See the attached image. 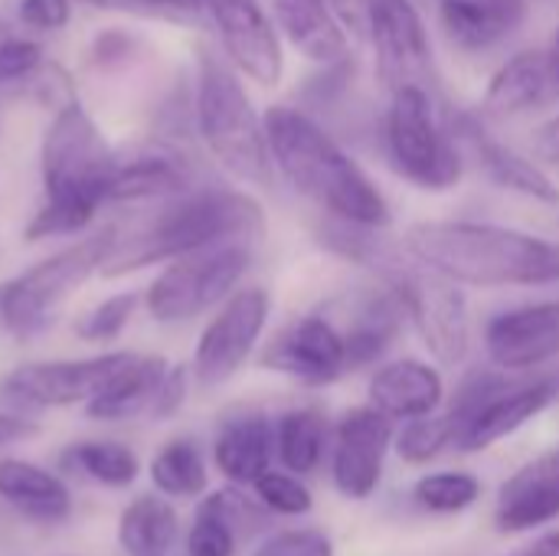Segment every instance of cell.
Instances as JSON below:
<instances>
[{
  "label": "cell",
  "mask_w": 559,
  "mask_h": 556,
  "mask_svg": "<svg viewBox=\"0 0 559 556\" xmlns=\"http://www.w3.org/2000/svg\"><path fill=\"white\" fill-rule=\"evenodd\" d=\"M272 164L311 203L347 226L380 229L390 223V203L360 164L305 111L275 105L265 111Z\"/></svg>",
  "instance_id": "1"
},
{
  "label": "cell",
  "mask_w": 559,
  "mask_h": 556,
  "mask_svg": "<svg viewBox=\"0 0 559 556\" xmlns=\"http://www.w3.org/2000/svg\"><path fill=\"white\" fill-rule=\"evenodd\" d=\"M403 246L423 265L449 275L459 285H557L559 242L495 223H416Z\"/></svg>",
  "instance_id": "2"
},
{
  "label": "cell",
  "mask_w": 559,
  "mask_h": 556,
  "mask_svg": "<svg viewBox=\"0 0 559 556\" xmlns=\"http://www.w3.org/2000/svg\"><path fill=\"white\" fill-rule=\"evenodd\" d=\"M118 161L111 157L92 115L69 102L56 111L43 138V187L46 203L26 226V239L69 236L85 229L98 206L111 197Z\"/></svg>",
  "instance_id": "3"
},
{
  "label": "cell",
  "mask_w": 559,
  "mask_h": 556,
  "mask_svg": "<svg viewBox=\"0 0 559 556\" xmlns=\"http://www.w3.org/2000/svg\"><path fill=\"white\" fill-rule=\"evenodd\" d=\"M255 233H262V210L252 197L236 190H200L170 203L131 236L115 233L98 272L105 279H118L144 265L170 262L226 239H249Z\"/></svg>",
  "instance_id": "4"
},
{
  "label": "cell",
  "mask_w": 559,
  "mask_h": 556,
  "mask_svg": "<svg viewBox=\"0 0 559 556\" xmlns=\"http://www.w3.org/2000/svg\"><path fill=\"white\" fill-rule=\"evenodd\" d=\"M197 125L210 154L239 180L269 187L272 151L265 138V118L255 115L239 75L229 62L203 56L197 85Z\"/></svg>",
  "instance_id": "5"
},
{
  "label": "cell",
  "mask_w": 559,
  "mask_h": 556,
  "mask_svg": "<svg viewBox=\"0 0 559 556\" xmlns=\"http://www.w3.org/2000/svg\"><path fill=\"white\" fill-rule=\"evenodd\" d=\"M115 239V229H105L98 236H88L75 246H66L62 252L43 259L29 272L16 275L13 282L3 285V305H0V321L16 334V338H33L46 331L66 298L92 275L98 272L108 246Z\"/></svg>",
  "instance_id": "6"
},
{
  "label": "cell",
  "mask_w": 559,
  "mask_h": 556,
  "mask_svg": "<svg viewBox=\"0 0 559 556\" xmlns=\"http://www.w3.org/2000/svg\"><path fill=\"white\" fill-rule=\"evenodd\" d=\"M252 252L242 239H226L187 256L170 259V265L147 288V311L160 324L190 321L206 308L229 298L239 279L249 272Z\"/></svg>",
  "instance_id": "7"
},
{
  "label": "cell",
  "mask_w": 559,
  "mask_h": 556,
  "mask_svg": "<svg viewBox=\"0 0 559 556\" xmlns=\"http://www.w3.org/2000/svg\"><path fill=\"white\" fill-rule=\"evenodd\" d=\"M386 151L393 167L423 190H449L462 177V157L442 131L426 85L393 92L386 111Z\"/></svg>",
  "instance_id": "8"
},
{
  "label": "cell",
  "mask_w": 559,
  "mask_h": 556,
  "mask_svg": "<svg viewBox=\"0 0 559 556\" xmlns=\"http://www.w3.org/2000/svg\"><path fill=\"white\" fill-rule=\"evenodd\" d=\"M393 295L400 298L403 311L413 318L416 331L423 334L426 347L449 367L462 364L472 344L468 328V301L449 275L423 265H403L393 256H386Z\"/></svg>",
  "instance_id": "9"
},
{
  "label": "cell",
  "mask_w": 559,
  "mask_h": 556,
  "mask_svg": "<svg viewBox=\"0 0 559 556\" xmlns=\"http://www.w3.org/2000/svg\"><path fill=\"white\" fill-rule=\"evenodd\" d=\"M131 354H98L88 360H49V364H23L0 380V397L23 410H52L88 403L102 393V387L128 364Z\"/></svg>",
  "instance_id": "10"
},
{
  "label": "cell",
  "mask_w": 559,
  "mask_h": 556,
  "mask_svg": "<svg viewBox=\"0 0 559 556\" xmlns=\"http://www.w3.org/2000/svg\"><path fill=\"white\" fill-rule=\"evenodd\" d=\"M269 321V295L262 288H242L226 298L219 315L203 328L193 354V377L203 387H219L239 374L259 344Z\"/></svg>",
  "instance_id": "11"
},
{
  "label": "cell",
  "mask_w": 559,
  "mask_h": 556,
  "mask_svg": "<svg viewBox=\"0 0 559 556\" xmlns=\"http://www.w3.org/2000/svg\"><path fill=\"white\" fill-rule=\"evenodd\" d=\"M367 29L377 49L380 79L390 92L423 85L429 79V33L409 0H367Z\"/></svg>",
  "instance_id": "12"
},
{
  "label": "cell",
  "mask_w": 559,
  "mask_h": 556,
  "mask_svg": "<svg viewBox=\"0 0 559 556\" xmlns=\"http://www.w3.org/2000/svg\"><path fill=\"white\" fill-rule=\"evenodd\" d=\"M203 7L219 29L229 62L259 85H278L285 56L262 0H203Z\"/></svg>",
  "instance_id": "13"
},
{
  "label": "cell",
  "mask_w": 559,
  "mask_h": 556,
  "mask_svg": "<svg viewBox=\"0 0 559 556\" xmlns=\"http://www.w3.org/2000/svg\"><path fill=\"white\" fill-rule=\"evenodd\" d=\"M262 367L308 387H328L344 370H350L344 331L318 315L301 318L275 334L262 354Z\"/></svg>",
  "instance_id": "14"
},
{
  "label": "cell",
  "mask_w": 559,
  "mask_h": 556,
  "mask_svg": "<svg viewBox=\"0 0 559 556\" xmlns=\"http://www.w3.org/2000/svg\"><path fill=\"white\" fill-rule=\"evenodd\" d=\"M393 442L390 416H383L377 406L350 410L334 436V485L344 498L364 501L377 492L383 478V459Z\"/></svg>",
  "instance_id": "15"
},
{
  "label": "cell",
  "mask_w": 559,
  "mask_h": 556,
  "mask_svg": "<svg viewBox=\"0 0 559 556\" xmlns=\"http://www.w3.org/2000/svg\"><path fill=\"white\" fill-rule=\"evenodd\" d=\"M485 347L501 370H531L559 357V301L498 315L485 331Z\"/></svg>",
  "instance_id": "16"
},
{
  "label": "cell",
  "mask_w": 559,
  "mask_h": 556,
  "mask_svg": "<svg viewBox=\"0 0 559 556\" xmlns=\"http://www.w3.org/2000/svg\"><path fill=\"white\" fill-rule=\"evenodd\" d=\"M559 518V449L527 462L498 495L495 521L508 534L534 531Z\"/></svg>",
  "instance_id": "17"
},
{
  "label": "cell",
  "mask_w": 559,
  "mask_h": 556,
  "mask_svg": "<svg viewBox=\"0 0 559 556\" xmlns=\"http://www.w3.org/2000/svg\"><path fill=\"white\" fill-rule=\"evenodd\" d=\"M554 400H557L554 380H534V383H518V387L508 383L468 419V426L459 439V449L481 452V449L514 436L521 426H527L534 416H540Z\"/></svg>",
  "instance_id": "18"
},
{
  "label": "cell",
  "mask_w": 559,
  "mask_h": 556,
  "mask_svg": "<svg viewBox=\"0 0 559 556\" xmlns=\"http://www.w3.org/2000/svg\"><path fill=\"white\" fill-rule=\"evenodd\" d=\"M265 524V511L255 508L239 488L213 492L200 501L190 534L187 554L190 556H233L239 541L255 534Z\"/></svg>",
  "instance_id": "19"
},
{
  "label": "cell",
  "mask_w": 559,
  "mask_h": 556,
  "mask_svg": "<svg viewBox=\"0 0 559 556\" xmlns=\"http://www.w3.org/2000/svg\"><path fill=\"white\" fill-rule=\"evenodd\" d=\"M527 16L524 0H439L445 36L465 52H485L508 39Z\"/></svg>",
  "instance_id": "20"
},
{
  "label": "cell",
  "mask_w": 559,
  "mask_h": 556,
  "mask_svg": "<svg viewBox=\"0 0 559 556\" xmlns=\"http://www.w3.org/2000/svg\"><path fill=\"white\" fill-rule=\"evenodd\" d=\"M167 370L170 364L157 354H131L128 364L102 387V393L85 403L88 419L121 423V419L151 413Z\"/></svg>",
  "instance_id": "21"
},
{
  "label": "cell",
  "mask_w": 559,
  "mask_h": 556,
  "mask_svg": "<svg viewBox=\"0 0 559 556\" xmlns=\"http://www.w3.org/2000/svg\"><path fill=\"white\" fill-rule=\"evenodd\" d=\"M275 26L285 39L314 62H337L347 56V33L331 0H272Z\"/></svg>",
  "instance_id": "22"
},
{
  "label": "cell",
  "mask_w": 559,
  "mask_h": 556,
  "mask_svg": "<svg viewBox=\"0 0 559 556\" xmlns=\"http://www.w3.org/2000/svg\"><path fill=\"white\" fill-rule=\"evenodd\" d=\"M370 403L390 419H419L442 403V377L423 360H396L377 370Z\"/></svg>",
  "instance_id": "23"
},
{
  "label": "cell",
  "mask_w": 559,
  "mask_h": 556,
  "mask_svg": "<svg viewBox=\"0 0 559 556\" xmlns=\"http://www.w3.org/2000/svg\"><path fill=\"white\" fill-rule=\"evenodd\" d=\"M547 102H554V92H550L544 49L518 52L491 75L488 92L481 98V115H488L495 121H508V118L534 111Z\"/></svg>",
  "instance_id": "24"
},
{
  "label": "cell",
  "mask_w": 559,
  "mask_h": 556,
  "mask_svg": "<svg viewBox=\"0 0 559 556\" xmlns=\"http://www.w3.org/2000/svg\"><path fill=\"white\" fill-rule=\"evenodd\" d=\"M272 449H275L272 423L262 413H242L223 423L213 446V459L216 469L233 485H255L272 465Z\"/></svg>",
  "instance_id": "25"
},
{
  "label": "cell",
  "mask_w": 559,
  "mask_h": 556,
  "mask_svg": "<svg viewBox=\"0 0 559 556\" xmlns=\"http://www.w3.org/2000/svg\"><path fill=\"white\" fill-rule=\"evenodd\" d=\"M0 498L36 524H59L72 511L69 488L52 472L23 459H0Z\"/></svg>",
  "instance_id": "26"
},
{
  "label": "cell",
  "mask_w": 559,
  "mask_h": 556,
  "mask_svg": "<svg viewBox=\"0 0 559 556\" xmlns=\"http://www.w3.org/2000/svg\"><path fill=\"white\" fill-rule=\"evenodd\" d=\"M465 138L472 141L475 147V157L478 164L485 167V174L504 187V190H518L524 197H534V200H544V203H559V190L554 187V180L544 174V167L524 154H518L514 147L495 141L488 131H481L475 121H465Z\"/></svg>",
  "instance_id": "27"
},
{
  "label": "cell",
  "mask_w": 559,
  "mask_h": 556,
  "mask_svg": "<svg viewBox=\"0 0 559 556\" xmlns=\"http://www.w3.org/2000/svg\"><path fill=\"white\" fill-rule=\"evenodd\" d=\"M177 541V514L157 495L134 498L118 518V544L128 556H167Z\"/></svg>",
  "instance_id": "28"
},
{
  "label": "cell",
  "mask_w": 559,
  "mask_h": 556,
  "mask_svg": "<svg viewBox=\"0 0 559 556\" xmlns=\"http://www.w3.org/2000/svg\"><path fill=\"white\" fill-rule=\"evenodd\" d=\"M190 170L170 154H147L131 164H118L108 200H151L187 190Z\"/></svg>",
  "instance_id": "29"
},
{
  "label": "cell",
  "mask_w": 559,
  "mask_h": 556,
  "mask_svg": "<svg viewBox=\"0 0 559 556\" xmlns=\"http://www.w3.org/2000/svg\"><path fill=\"white\" fill-rule=\"evenodd\" d=\"M206 482V462L193 439H170L151 462V485L164 498H200Z\"/></svg>",
  "instance_id": "30"
},
{
  "label": "cell",
  "mask_w": 559,
  "mask_h": 556,
  "mask_svg": "<svg viewBox=\"0 0 559 556\" xmlns=\"http://www.w3.org/2000/svg\"><path fill=\"white\" fill-rule=\"evenodd\" d=\"M328 442V423L318 410H292L275 426V449L288 472L308 475L318 469Z\"/></svg>",
  "instance_id": "31"
},
{
  "label": "cell",
  "mask_w": 559,
  "mask_h": 556,
  "mask_svg": "<svg viewBox=\"0 0 559 556\" xmlns=\"http://www.w3.org/2000/svg\"><path fill=\"white\" fill-rule=\"evenodd\" d=\"M66 465L82 472L85 478L105 485V488H128L134 485L138 472H141V462L138 456L121 446V442H79V446H69L66 449Z\"/></svg>",
  "instance_id": "32"
},
{
  "label": "cell",
  "mask_w": 559,
  "mask_h": 556,
  "mask_svg": "<svg viewBox=\"0 0 559 556\" xmlns=\"http://www.w3.org/2000/svg\"><path fill=\"white\" fill-rule=\"evenodd\" d=\"M416 501L432 514H459L481 495V482L468 472H436L416 485Z\"/></svg>",
  "instance_id": "33"
},
{
  "label": "cell",
  "mask_w": 559,
  "mask_h": 556,
  "mask_svg": "<svg viewBox=\"0 0 559 556\" xmlns=\"http://www.w3.org/2000/svg\"><path fill=\"white\" fill-rule=\"evenodd\" d=\"M459 442V433H455V423L445 416H419V419H409V426L403 429V436L396 439V452L413 462V465H423L436 456H442L449 446Z\"/></svg>",
  "instance_id": "34"
},
{
  "label": "cell",
  "mask_w": 559,
  "mask_h": 556,
  "mask_svg": "<svg viewBox=\"0 0 559 556\" xmlns=\"http://www.w3.org/2000/svg\"><path fill=\"white\" fill-rule=\"evenodd\" d=\"M134 305H138V295H134V292L111 295V298H105L102 305H95L85 318H79L75 334H79L82 341H88V344L115 341V338L124 331V324L131 321Z\"/></svg>",
  "instance_id": "35"
},
{
  "label": "cell",
  "mask_w": 559,
  "mask_h": 556,
  "mask_svg": "<svg viewBox=\"0 0 559 556\" xmlns=\"http://www.w3.org/2000/svg\"><path fill=\"white\" fill-rule=\"evenodd\" d=\"M252 488H255L259 501L275 514H308L311 511V492L288 472L269 469Z\"/></svg>",
  "instance_id": "36"
},
{
  "label": "cell",
  "mask_w": 559,
  "mask_h": 556,
  "mask_svg": "<svg viewBox=\"0 0 559 556\" xmlns=\"http://www.w3.org/2000/svg\"><path fill=\"white\" fill-rule=\"evenodd\" d=\"M252 556H334L331 541L321 531H282L262 541Z\"/></svg>",
  "instance_id": "37"
},
{
  "label": "cell",
  "mask_w": 559,
  "mask_h": 556,
  "mask_svg": "<svg viewBox=\"0 0 559 556\" xmlns=\"http://www.w3.org/2000/svg\"><path fill=\"white\" fill-rule=\"evenodd\" d=\"M43 62V49L33 39H0V85L33 75Z\"/></svg>",
  "instance_id": "38"
},
{
  "label": "cell",
  "mask_w": 559,
  "mask_h": 556,
  "mask_svg": "<svg viewBox=\"0 0 559 556\" xmlns=\"http://www.w3.org/2000/svg\"><path fill=\"white\" fill-rule=\"evenodd\" d=\"M72 16V0H20V20L33 29H62Z\"/></svg>",
  "instance_id": "39"
},
{
  "label": "cell",
  "mask_w": 559,
  "mask_h": 556,
  "mask_svg": "<svg viewBox=\"0 0 559 556\" xmlns=\"http://www.w3.org/2000/svg\"><path fill=\"white\" fill-rule=\"evenodd\" d=\"M183 397H187V370H183V367H170L167 377H164V383H160V393H157V400H154L151 416H154V419L174 416V413L183 406Z\"/></svg>",
  "instance_id": "40"
},
{
  "label": "cell",
  "mask_w": 559,
  "mask_h": 556,
  "mask_svg": "<svg viewBox=\"0 0 559 556\" xmlns=\"http://www.w3.org/2000/svg\"><path fill=\"white\" fill-rule=\"evenodd\" d=\"M534 157L537 161H547V164H559V115H554L550 121H544L537 131H534Z\"/></svg>",
  "instance_id": "41"
},
{
  "label": "cell",
  "mask_w": 559,
  "mask_h": 556,
  "mask_svg": "<svg viewBox=\"0 0 559 556\" xmlns=\"http://www.w3.org/2000/svg\"><path fill=\"white\" fill-rule=\"evenodd\" d=\"M29 436H36V423L23 419L16 413H0V449H7L13 442H23Z\"/></svg>",
  "instance_id": "42"
},
{
  "label": "cell",
  "mask_w": 559,
  "mask_h": 556,
  "mask_svg": "<svg viewBox=\"0 0 559 556\" xmlns=\"http://www.w3.org/2000/svg\"><path fill=\"white\" fill-rule=\"evenodd\" d=\"M508 556H559V531L544 534L534 544H527V547H521V551H514V554Z\"/></svg>",
  "instance_id": "43"
},
{
  "label": "cell",
  "mask_w": 559,
  "mask_h": 556,
  "mask_svg": "<svg viewBox=\"0 0 559 556\" xmlns=\"http://www.w3.org/2000/svg\"><path fill=\"white\" fill-rule=\"evenodd\" d=\"M544 59H547V75H550V92L554 98H559V26L550 39V46L544 49Z\"/></svg>",
  "instance_id": "44"
},
{
  "label": "cell",
  "mask_w": 559,
  "mask_h": 556,
  "mask_svg": "<svg viewBox=\"0 0 559 556\" xmlns=\"http://www.w3.org/2000/svg\"><path fill=\"white\" fill-rule=\"evenodd\" d=\"M0 305H3V285H0Z\"/></svg>",
  "instance_id": "45"
}]
</instances>
